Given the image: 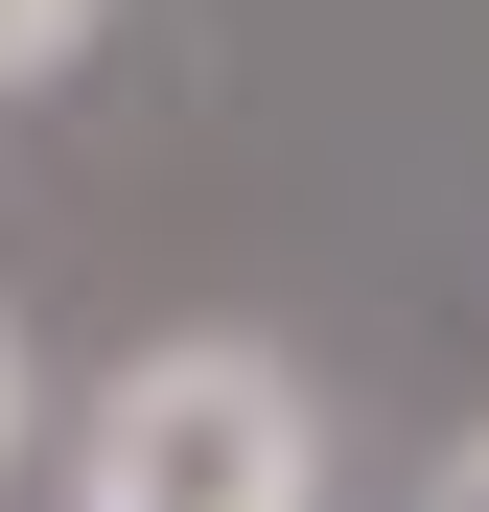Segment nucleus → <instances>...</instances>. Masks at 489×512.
Returning <instances> with one entry per match:
<instances>
[{
    "label": "nucleus",
    "instance_id": "f257e3e1",
    "mask_svg": "<svg viewBox=\"0 0 489 512\" xmlns=\"http://www.w3.org/2000/svg\"><path fill=\"white\" fill-rule=\"evenodd\" d=\"M70 512H326L303 373L257 350V326H163V350L94 396V443H70Z\"/></svg>",
    "mask_w": 489,
    "mask_h": 512
},
{
    "label": "nucleus",
    "instance_id": "f03ea898",
    "mask_svg": "<svg viewBox=\"0 0 489 512\" xmlns=\"http://www.w3.org/2000/svg\"><path fill=\"white\" fill-rule=\"evenodd\" d=\"M70 47H94V0H0V94H47Z\"/></svg>",
    "mask_w": 489,
    "mask_h": 512
},
{
    "label": "nucleus",
    "instance_id": "7ed1b4c3",
    "mask_svg": "<svg viewBox=\"0 0 489 512\" xmlns=\"http://www.w3.org/2000/svg\"><path fill=\"white\" fill-rule=\"evenodd\" d=\"M0 466H24V326H0Z\"/></svg>",
    "mask_w": 489,
    "mask_h": 512
},
{
    "label": "nucleus",
    "instance_id": "20e7f679",
    "mask_svg": "<svg viewBox=\"0 0 489 512\" xmlns=\"http://www.w3.org/2000/svg\"><path fill=\"white\" fill-rule=\"evenodd\" d=\"M443 512H489V443H443Z\"/></svg>",
    "mask_w": 489,
    "mask_h": 512
}]
</instances>
